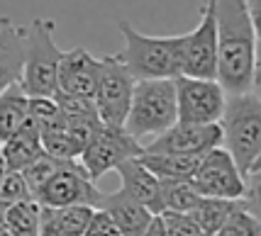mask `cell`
I'll return each instance as SVG.
<instances>
[{
	"label": "cell",
	"instance_id": "6da1fadb",
	"mask_svg": "<svg viewBox=\"0 0 261 236\" xmlns=\"http://www.w3.org/2000/svg\"><path fill=\"white\" fill-rule=\"evenodd\" d=\"M217 29V76L227 95L259 88V27L244 0H213Z\"/></svg>",
	"mask_w": 261,
	"mask_h": 236
},
{
	"label": "cell",
	"instance_id": "7a4b0ae2",
	"mask_svg": "<svg viewBox=\"0 0 261 236\" xmlns=\"http://www.w3.org/2000/svg\"><path fill=\"white\" fill-rule=\"evenodd\" d=\"M220 146L247 178L261 170V98L256 90L225 98L220 117Z\"/></svg>",
	"mask_w": 261,
	"mask_h": 236
},
{
	"label": "cell",
	"instance_id": "3957f363",
	"mask_svg": "<svg viewBox=\"0 0 261 236\" xmlns=\"http://www.w3.org/2000/svg\"><path fill=\"white\" fill-rule=\"evenodd\" d=\"M117 29L125 39V46L117 54V58L125 64L135 80L176 78L181 73V34L173 37L142 34L127 20H120Z\"/></svg>",
	"mask_w": 261,
	"mask_h": 236
},
{
	"label": "cell",
	"instance_id": "277c9868",
	"mask_svg": "<svg viewBox=\"0 0 261 236\" xmlns=\"http://www.w3.org/2000/svg\"><path fill=\"white\" fill-rule=\"evenodd\" d=\"M57 22L37 17L24 27V58L20 73V88L24 95H54L57 93V71L64 51L59 49Z\"/></svg>",
	"mask_w": 261,
	"mask_h": 236
},
{
	"label": "cell",
	"instance_id": "5b68a950",
	"mask_svg": "<svg viewBox=\"0 0 261 236\" xmlns=\"http://www.w3.org/2000/svg\"><path fill=\"white\" fill-rule=\"evenodd\" d=\"M176 88L173 78L135 80L132 100L125 117V129L137 141L156 136L176 122Z\"/></svg>",
	"mask_w": 261,
	"mask_h": 236
},
{
	"label": "cell",
	"instance_id": "8992f818",
	"mask_svg": "<svg viewBox=\"0 0 261 236\" xmlns=\"http://www.w3.org/2000/svg\"><path fill=\"white\" fill-rule=\"evenodd\" d=\"M132 88H135V78L125 68V64L117 58V54L102 56L95 93H93V105H95V112L102 127H110V129L125 127Z\"/></svg>",
	"mask_w": 261,
	"mask_h": 236
},
{
	"label": "cell",
	"instance_id": "52a82bcc",
	"mask_svg": "<svg viewBox=\"0 0 261 236\" xmlns=\"http://www.w3.org/2000/svg\"><path fill=\"white\" fill-rule=\"evenodd\" d=\"M176 88V122L186 124H217L225 110L227 93L215 78H193L178 73Z\"/></svg>",
	"mask_w": 261,
	"mask_h": 236
},
{
	"label": "cell",
	"instance_id": "ba28073f",
	"mask_svg": "<svg viewBox=\"0 0 261 236\" xmlns=\"http://www.w3.org/2000/svg\"><path fill=\"white\" fill-rule=\"evenodd\" d=\"M144 144L137 141L135 136H129L125 129H110V127H100L93 139L86 144L81 151L79 163L83 166L86 175L95 183L100 180L105 173L115 170L122 161L127 158L142 156Z\"/></svg>",
	"mask_w": 261,
	"mask_h": 236
},
{
	"label": "cell",
	"instance_id": "9c48e42d",
	"mask_svg": "<svg viewBox=\"0 0 261 236\" xmlns=\"http://www.w3.org/2000/svg\"><path fill=\"white\" fill-rule=\"evenodd\" d=\"M181 73L193 78L217 76V29L213 0H205L200 8V20L191 32L181 34Z\"/></svg>",
	"mask_w": 261,
	"mask_h": 236
},
{
	"label": "cell",
	"instance_id": "30bf717a",
	"mask_svg": "<svg viewBox=\"0 0 261 236\" xmlns=\"http://www.w3.org/2000/svg\"><path fill=\"white\" fill-rule=\"evenodd\" d=\"M193 188L200 197H222V200H242L247 192V178L239 173L234 161L222 146H215L200 156L195 168Z\"/></svg>",
	"mask_w": 261,
	"mask_h": 236
},
{
	"label": "cell",
	"instance_id": "8fae6325",
	"mask_svg": "<svg viewBox=\"0 0 261 236\" xmlns=\"http://www.w3.org/2000/svg\"><path fill=\"white\" fill-rule=\"evenodd\" d=\"M100 190L95 188L79 158L64 161V166L46 180V185L37 192V202L44 207H68V204H91L95 207Z\"/></svg>",
	"mask_w": 261,
	"mask_h": 236
},
{
	"label": "cell",
	"instance_id": "7c38bea8",
	"mask_svg": "<svg viewBox=\"0 0 261 236\" xmlns=\"http://www.w3.org/2000/svg\"><path fill=\"white\" fill-rule=\"evenodd\" d=\"M220 146V124L173 122L144 144L142 154H205Z\"/></svg>",
	"mask_w": 261,
	"mask_h": 236
},
{
	"label": "cell",
	"instance_id": "4fadbf2b",
	"mask_svg": "<svg viewBox=\"0 0 261 236\" xmlns=\"http://www.w3.org/2000/svg\"><path fill=\"white\" fill-rule=\"evenodd\" d=\"M98 71H100V58H95L88 49L76 46L71 51H64L57 71V90L93 100Z\"/></svg>",
	"mask_w": 261,
	"mask_h": 236
},
{
	"label": "cell",
	"instance_id": "5bb4252c",
	"mask_svg": "<svg viewBox=\"0 0 261 236\" xmlns=\"http://www.w3.org/2000/svg\"><path fill=\"white\" fill-rule=\"evenodd\" d=\"M95 210H102L115 222L117 231L122 236H142L151 224L154 214L149 212V207L137 202L135 197H129L127 192H100Z\"/></svg>",
	"mask_w": 261,
	"mask_h": 236
},
{
	"label": "cell",
	"instance_id": "9a60e30c",
	"mask_svg": "<svg viewBox=\"0 0 261 236\" xmlns=\"http://www.w3.org/2000/svg\"><path fill=\"white\" fill-rule=\"evenodd\" d=\"M95 207L68 204V207H44L39 204V236H83Z\"/></svg>",
	"mask_w": 261,
	"mask_h": 236
},
{
	"label": "cell",
	"instance_id": "2e32d148",
	"mask_svg": "<svg viewBox=\"0 0 261 236\" xmlns=\"http://www.w3.org/2000/svg\"><path fill=\"white\" fill-rule=\"evenodd\" d=\"M115 170L122 180L120 190L127 192L129 197H135L144 207H149L151 214H159V178L139 161V156L122 161Z\"/></svg>",
	"mask_w": 261,
	"mask_h": 236
},
{
	"label": "cell",
	"instance_id": "e0dca14e",
	"mask_svg": "<svg viewBox=\"0 0 261 236\" xmlns=\"http://www.w3.org/2000/svg\"><path fill=\"white\" fill-rule=\"evenodd\" d=\"M24 58V27L0 17V93L17 83Z\"/></svg>",
	"mask_w": 261,
	"mask_h": 236
},
{
	"label": "cell",
	"instance_id": "ac0fdd59",
	"mask_svg": "<svg viewBox=\"0 0 261 236\" xmlns=\"http://www.w3.org/2000/svg\"><path fill=\"white\" fill-rule=\"evenodd\" d=\"M39 154H44V149H42V139H39V124L32 117H27L22 127L0 144V158L8 170H22Z\"/></svg>",
	"mask_w": 261,
	"mask_h": 236
},
{
	"label": "cell",
	"instance_id": "d6986e66",
	"mask_svg": "<svg viewBox=\"0 0 261 236\" xmlns=\"http://www.w3.org/2000/svg\"><path fill=\"white\" fill-rule=\"evenodd\" d=\"M203 154H142L139 161L159 180H191Z\"/></svg>",
	"mask_w": 261,
	"mask_h": 236
},
{
	"label": "cell",
	"instance_id": "ffe728a7",
	"mask_svg": "<svg viewBox=\"0 0 261 236\" xmlns=\"http://www.w3.org/2000/svg\"><path fill=\"white\" fill-rule=\"evenodd\" d=\"M27 102H30V98L24 95L20 83H12L0 93V144L5 139H10L24 124V120L30 117Z\"/></svg>",
	"mask_w": 261,
	"mask_h": 236
},
{
	"label": "cell",
	"instance_id": "44dd1931",
	"mask_svg": "<svg viewBox=\"0 0 261 236\" xmlns=\"http://www.w3.org/2000/svg\"><path fill=\"white\" fill-rule=\"evenodd\" d=\"M3 236H39V202L30 197L3 210Z\"/></svg>",
	"mask_w": 261,
	"mask_h": 236
},
{
	"label": "cell",
	"instance_id": "7402d4cb",
	"mask_svg": "<svg viewBox=\"0 0 261 236\" xmlns=\"http://www.w3.org/2000/svg\"><path fill=\"white\" fill-rule=\"evenodd\" d=\"M237 207H239V200L200 197V200H198V204L191 210V217L195 219V224H198V229H200L203 234L213 236L220 226L225 224V219H227V217L234 212Z\"/></svg>",
	"mask_w": 261,
	"mask_h": 236
},
{
	"label": "cell",
	"instance_id": "603a6c76",
	"mask_svg": "<svg viewBox=\"0 0 261 236\" xmlns=\"http://www.w3.org/2000/svg\"><path fill=\"white\" fill-rule=\"evenodd\" d=\"M200 200V192L191 180H159V214L191 212Z\"/></svg>",
	"mask_w": 261,
	"mask_h": 236
},
{
	"label": "cell",
	"instance_id": "cb8c5ba5",
	"mask_svg": "<svg viewBox=\"0 0 261 236\" xmlns=\"http://www.w3.org/2000/svg\"><path fill=\"white\" fill-rule=\"evenodd\" d=\"M61 166H64V158H54V156H49V154H39L32 163H27L20 173H22L24 183H27V188H30V195L37 197V192L44 188L46 180L51 178Z\"/></svg>",
	"mask_w": 261,
	"mask_h": 236
},
{
	"label": "cell",
	"instance_id": "d4e9b609",
	"mask_svg": "<svg viewBox=\"0 0 261 236\" xmlns=\"http://www.w3.org/2000/svg\"><path fill=\"white\" fill-rule=\"evenodd\" d=\"M213 236H261V219L256 214L244 210L239 200V207L225 219V224L217 229Z\"/></svg>",
	"mask_w": 261,
	"mask_h": 236
},
{
	"label": "cell",
	"instance_id": "484cf974",
	"mask_svg": "<svg viewBox=\"0 0 261 236\" xmlns=\"http://www.w3.org/2000/svg\"><path fill=\"white\" fill-rule=\"evenodd\" d=\"M30 188L24 183L22 173L20 170H5V175L0 178V212L5 207H10L15 202H22V200H30Z\"/></svg>",
	"mask_w": 261,
	"mask_h": 236
},
{
	"label": "cell",
	"instance_id": "4316f807",
	"mask_svg": "<svg viewBox=\"0 0 261 236\" xmlns=\"http://www.w3.org/2000/svg\"><path fill=\"white\" fill-rule=\"evenodd\" d=\"M161 219V226L166 236H195L200 234V229L195 224L191 212H161L156 214Z\"/></svg>",
	"mask_w": 261,
	"mask_h": 236
},
{
	"label": "cell",
	"instance_id": "83f0119b",
	"mask_svg": "<svg viewBox=\"0 0 261 236\" xmlns=\"http://www.w3.org/2000/svg\"><path fill=\"white\" fill-rule=\"evenodd\" d=\"M83 236H122L117 231V226L115 222L108 217V214L102 212V210H95L91 217V222L86 226V234Z\"/></svg>",
	"mask_w": 261,
	"mask_h": 236
},
{
	"label": "cell",
	"instance_id": "f1b7e54d",
	"mask_svg": "<svg viewBox=\"0 0 261 236\" xmlns=\"http://www.w3.org/2000/svg\"><path fill=\"white\" fill-rule=\"evenodd\" d=\"M142 236H166V231H164V226H161V219L154 214V219H151V224L147 226V231Z\"/></svg>",
	"mask_w": 261,
	"mask_h": 236
},
{
	"label": "cell",
	"instance_id": "f546056e",
	"mask_svg": "<svg viewBox=\"0 0 261 236\" xmlns=\"http://www.w3.org/2000/svg\"><path fill=\"white\" fill-rule=\"evenodd\" d=\"M5 170H8V168H5V163H3V158H0V178L5 175Z\"/></svg>",
	"mask_w": 261,
	"mask_h": 236
},
{
	"label": "cell",
	"instance_id": "4dcf8cb0",
	"mask_svg": "<svg viewBox=\"0 0 261 236\" xmlns=\"http://www.w3.org/2000/svg\"><path fill=\"white\" fill-rule=\"evenodd\" d=\"M195 236H207V234H203V231H200V234H195Z\"/></svg>",
	"mask_w": 261,
	"mask_h": 236
}]
</instances>
